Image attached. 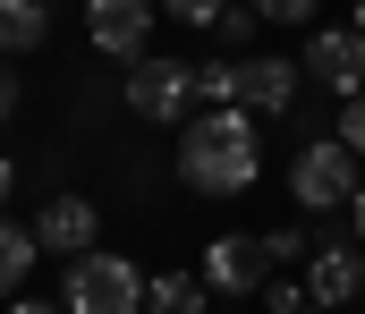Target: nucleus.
Wrapping results in <instances>:
<instances>
[{
  "label": "nucleus",
  "mask_w": 365,
  "mask_h": 314,
  "mask_svg": "<svg viewBox=\"0 0 365 314\" xmlns=\"http://www.w3.org/2000/svg\"><path fill=\"white\" fill-rule=\"evenodd\" d=\"M179 179L195 196H247L264 179V136H255V110H195L179 127Z\"/></svg>",
  "instance_id": "obj_1"
},
{
  "label": "nucleus",
  "mask_w": 365,
  "mask_h": 314,
  "mask_svg": "<svg viewBox=\"0 0 365 314\" xmlns=\"http://www.w3.org/2000/svg\"><path fill=\"white\" fill-rule=\"evenodd\" d=\"M60 306L68 314H145V272H136V255H110V246L68 255Z\"/></svg>",
  "instance_id": "obj_2"
},
{
  "label": "nucleus",
  "mask_w": 365,
  "mask_h": 314,
  "mask_svg": "<svg viewBox=\"0 0 365 314\" xmlns=\"http://www.w3.org/2000/svg\"><path fill=\"white\" fill-rule=\"evenodd\" d=\"M357 153L340 145V136H306L297 145V162H289V196H297V212L306 221H323V212H349V196H357Z\"/></svg>",
  "instance_id": "obj_3"
},
{
  "label": "nucleus",
  "mask_w": 365,
  "mask_h": 314,
  "mask_svg": "<svg viewBox=\"0 0 365 314\" xmlns=\"http://www.w3.org/2000/svg\"><path fill=\"white\" fill-rule=\"evenodd\" d=\"M128 110L145 127H187L195 119V60H170V51L128 60Z\"/></svg>",
  "instance_id": "obj_4"
},
{
  "label": "nucleus",
  "mask_w": 365,
  "mask_h": 314,
  "mask_svg": "<svg viewBox=\"0 0 365 314\" xmlns=\"http://www.w3.org/2000/svg\"><path fill=\"white\" fill-rule=\"evenodd\" d=\"M195 272H204V289H212V298H264V281H272L280 263H272V246H264L255 229H230V238H212V246H204V263H195Z\"/></svg>",
  "instance_id": "obj_5"
},
{
  "label": "nucleus",
  "mask_w": 365,
  "mask_h": 314,
  "mask_svg": "<svg viewBox=\"0 0 365 314\" xmlns=\"http://www.w3.org/2000/svg\"><path fill=\"white\" fill-rule=\"evenodd\" d=\"M153 17H162V0H86V43L102 60H145Z\"/></svg>",
  "instance_id": "obj_6"
},
{
  "label": "nucleus",
  "mask_w": 365,
  "mask_h": 314,
  "mask_svg": "<svg viewBox=\"0 0 365 314\" xmlns=\"http://www.w3.org/2000/svg\"><path fill=\"white\" fill-rule=\"evenodd\" d=\"M297 68H306L323 94H340V103H349V94H365V34H357V26H314Z\"/></svg>",
  "instance_id": "obj_7"
},
{
  "label": "nucleus",
  "mask_w": 365,
  "mask_h": 314,
  "mask_svg": "<svg viewBox=\"0 0 365 314\" xmlns=\"http://www.w3.org/2000/svg\"><path fill=\"white\" fill-rule=\"evenodd\" d=\"M297 85H306V68L280 60V51H247L238 60V110H255V119H289L297 110Z\"/></svg>",
  "instance_id": "obj_8"
},
{
  "label": "nucleus",
  "mask_w": 365,
  "mask_h": 314,
  "mask_svg": "<svg viewBox=\"0 0 365 314\" xmlns=\"http://www.w3.org/2000/svg\"><path fill=\"white\" fill-rule=\"evenodd\" d=\"M306 298H314V306L365 298V246L357 238H314V255H306Z\"/></svg>",
  "instance_id": "obj_9"
},
{
  "label": "nucleus",
  "mask_w": 365,
  "mask_h": 314,
  "mask_svg": "<svg viewBox=\"0 0 365 314\" xmlns=\"http://www.w3.org/2000/svg\"><path fill=\"white\" fill-rule=\"evenodd\" d=\"M34 238H43V255H86L102 238V204H86L77 187H51L43 212H34Z\"/></svg>",
  "instance_id": "obj_10"
},
{
  "label": "nucleus",
  "mask_w": 365,
  "mask_h": 314,
  "mask_svg": "<svg viewBox=\"0 0 365 314\" xmlns=\"http://www.w3.org/2000/svg\"><path fill=\"white\" fill-rule=\"evenodd\" d=\"M51 43V0H0V60H26Z\"/></svg>",
  "instance_id": "obj_11"
},
{
  "label": "nucleus",
  "mask_w": 365,
  "mask_h": 314,
  "mask_svg": "<svg viewBox=\"0 0 365 314\" xmlns=\"http://www.w3.org/2000/svg\"><path fill=\"white\" fill-rule=\"evenodd\" d=\"M34 263H43V238H34V221H9V212H0V298H17Z\"/></svg>",
  "instance_id": "obj_12"
},
{
  "label": "nucleus",
  "mask_w": 365,
  "mask_h": 314,
  "mask_svg": "<svg viewBox=\"0 0 365 314\" xmlns=\"http://www.w3.org/2000/svg\"><path fill=\"white\" fill-rule=\"evenodd\" d=\"M145 314H204V281L195 272H145Z\"/></svg>",
  "instance_id": "obj_13"
},
{
  "label": "nucleus",
  "mask_w": 365,
  "mask_h": 314,
  "mask_svg": "<svg viewBox=\"0 0 365 314\" xmlns=\"http://www.w3.org/2000/svg\"><path fill=\"white\" fill-rule=\"evenodd\" d=\"M255 34H264V17H255V0H230V9L212 17V43H221L230 60H247V43H255Z\"/></svg>",
  "instance_id": "obj_14"
},
{
  "label": "nucleus",
  "mask_w": 365,
  "mask_h": 314,
  "mask_svg": "<svg viewBox=\"0 0 365 314\" xmlns=\"http://www.w3.org/2000/svg\"><path fill=\"white\" fill-rule=\"evenodd\" d=\"M195 103H204V110H230V103H238V60H204V68H195Z\"/></svg>",
  "instance_id": "obj_15"
},
{
  "label": "nucleus",
  "mask_w": 365,
  "mask_h": 314,
  "mask_svg": "<svg viewBox=\"0 0 365 314\" xmlns=\"http://www.w3.org/2000/svg\"><path fill=\"white\" fill-rule=\"evenodd\" d=\"M264 246H272V263H306L314 255V229L306 221H280V229H264Z\"/></svg>",
  "instance_id": "obj_16"
},
{
  "label": "nucleus",
  "mask_w": 365,
  "mask_h": 314,
  "mask_svg": "<svg viewBox=\"0 0 365 314\" xmlns=\"http://www.w3.org/2000/svg\"><path fill=\"white\" fill-rule=\"evenodd\" d=\"M306 306H314V298H306V281H280V272L264 281V314H306Z\"/></svg>",
  "instance_id": "obj_17"
},
{
  "label": "nucleus",
  "mask_w": 365,
  "mask_h": 314,
  "mask_svg": "<svg viewBox=\"0 0 365 314\" xmlns=\"http://www.w3.org/2000/svg\"><path fill=\"white\" fill-rule=\"evenodd\" d=\"M331 136H340V145H349V153L365 162V94H349V103H340V119H331Z\"/></svg>",
  "instance_id": "obj_18"
},
{
  "label": "nucleus",
  "mask_w": 365,
  "mask_h": 314,
  "mask_svg": "<svg viewBox=\"0 0 365 314\" xmlns=\"http://www.w3.org/2000/svg\"><path fill=\"white\" fill-rule=\"evenodd\" d=\"M221 9H230V0H162V17H179V26H195V34H212Z\"/></svg>",
  "instance_id": "obj_19"
},
{
  "label": "nucleus",
  "mask_w": 365,
  "mask_h": 314,
  "mask_svg": "<svg viewBox=\"0 0 365 314\" xmlns=\"http://www.w3.org/2000/svg\"><path fill=\"white\" fill-rule=\"evenodd\" d=\"M314 9H323V0H255L264 26H314Z\"/></svg>",
  "instance_id": "obj_20"
},
{
  "label": "nucleus",
  "mask_w": 365,
  "mask_h": 314,
  "mask_svg": "<svg viewBox=\"0 0 365 314\" xmlns=\"http://www.w3.org/2000/svg\"><path fill=\"white\" fill-rule=\"evenodd\" d=\"M9 314H68V306H60V298H26V289H17V298H9Z\"/></svg>",
  "instance_id": "obj_21"
},
{
  "label": "nucleus",
  "mask_w": 365,
  "mask_h": 314,
  "mask_svg": "<svg viewBox=\"0 0 365 314\" xmlns=\"http://www.w3.org/2000/svg\"><path fill=\"white\" fill-rule=\"evenodd\" d=\"M349 238L365 246V179H357V196H349Z\"/></svg>",
  "instance_id": "obj_22"
},
{
  "label": "nucleus",
  "mask_w": 365,
  "mask_h": 314,
  "mask_svg": "<svg viewBox=\"0 0 365 314\" xmlns=\"http://www.w3.org/2000/svg\"><path fill=\"white\" fill-rule=\"evenodd\" d=\"M9 119H17V77L0 68V127H9Z\"/></svg>",
  "instance_id": "obj_23"
},
{
  "label": "nucleus",
  "mask_w": 365,
  "mask_h": 314,
  "mask_svg": "<svg viewBox=\"0 0 365 314\" xmlns=\"http://www.w3.org/2000/svg\"><path fill=\"white\" fill-rule=\"evenodd\" d=\"M9 196H17V162L0 153V204H9Z\"/></svg>",
  "instance_id": "obj_24"
},
{
  "label": "nucleus",
  "mask_w": 365,
  "mask_h": 314,
  "mask_svg": "<svg viewBox=\"0 0 365 314\" xmlns=\"http://www.w3.org/2000/svg\"><path fill=\"white\" fill-rule=\"evenodd\" d=\"M349 26H357V34H365V0H349Z\"/></svg>",
  "instance_id": "obj_25"
},
{
  "label": "nucleus",
  "mask_w": 365,
  "mask_h": 314,
  "mask_svg": "<svg viewBox=\"0 0 365 314\" xmlns=\"http://www.w3.org/2000/svg\"><path fill=\"white\" fill-rule=\"evenodd\" d=\"M306 314H349V306H306Z\"/></svg>",
  "instance_id": "obj_26"
}]
</instances>
